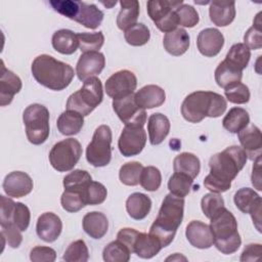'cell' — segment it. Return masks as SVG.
<instances>
[{
    "label": "cell",
    "mask_w": 262,
    "mask_h": 262,
    "mask_svg": "<svg viewBox=\"0 0 262 262\" xmlns=\"http://www.w3.org/2000/svg\"><path fill=\"white\" fill-rule=\"evenodd\" d=\"M248 161L246 151L237 145L226 147L213 155L209 160L210 173L204 179V185L211 192L221 193L231 187V181L237 176Z\"/></svg>",
    "instance_id": "cell-1"
},
{
    "label": "cell",
    "mask_w": 262,
    "mask_h": 262,
    "mask_svg": "<svg viewBox=\"0 0 262 262\" xmlns=\"http://www.w3.org/2000/svg\"><path fill=\"white\" fill-rule=\"evenodd\" d=\"M184 198L167 194L161 205L158 216L149 228L150 234L156 236L162 247L169 246L183 219Z\"/></svg>",
    "instance_id": "cell-2"
},
{
    "label": "cell",
    "mask_w": 262,
    "mask_h": 262,
    "mask_svg": "<svg viewBox=\"0 0 262 262\" xmlns=\"http://www.w3.org/2000/svg\"><path fill=\"white\" fill-rule=\"evenodd\" d=\"M34 79L42 86L60 91L66 89L72 82L75 73L73 68L48 54L35 57L31 67Z\"/></svg>",
    "instance_id": "cell-3"
},
{
    "label": "cell",
    "mask_w": 262,
    "mask_h": 262,
    "mask_svg": "<svg viewBox=\"0 0 262 262\" xmlns=\"http://www.w3.org/2000/svg\"><path fill=\"white\" fill-rule=\"evenodd\" d=\"M226 107L227 101L221 94L213 91H195L184 98L181 115L190 123H200L206 117H220Z\"/></svg>",
    "instance_id": "cell-4"
},
{
    "label": "cell",
    "mask_w": 262,
    "mask_h": 262,
    "mask_svg": "<svg viewBox=\"0 0 262 262\" xmlns=\"http://www.w3.org/2000/svg\"><path fill=\"white\" fill-rule=\"evenodd\" d=\"M210 220L209 226L213 233L216 249L225 255L236 252L242 245V238L233 214L224 207Z\"/></svg>",
    "instance_id": "cell-5"
},
{
    "label": "cell",
    "mask_w": 262,
    "mask_h": 262,
    "mask_svg": "<svg viewBox=\"0 0 262 262\" xmlns=\"http://www.w3.org/2000/svg\"><path fill=\"white\" fill-rule=\"evenodd\" d=\"M49 4L59 14L87 29H97L103 19V12L95 4L78 0H50Z\"/></svg>",
    "instance_id": "cell-6"
},
{
    "label": "cell",
    "mask_w": 262,
    "mask_h": 262,
    "mask_svg": "<svg viewBox=\"0 0 262 262\" xmlns=\"http://www.w3.org/2000/svg\"><path fill=\"white\" fill-rule=\"evenodd\" d=\"M103 99L101 81L97 77H91L84 81L83 86L73 94L67 101V110L75 111L82 116H88L98 106Z\"/></svg>",
    "instance_id": "cell-7"
},
{
    "label": "cell",
    "mask_w": 262,
    "mask_h": 262,
    "mask_svg": "<svg viewBox=\"0 0 262 262\" xmlns=\"http://www.w3.org/2000/svg\"><path fill=\"white\" fill-rule=\"evenodd\" d=\"M23 121L26 128L27 138L31 143L40 145L47 140L50 127L49 111L46 106L39 103L30 104L24 111Z\"/></svg>",
    "instance_id": "cell-8"
},
{
    "label": "cell",
    "mask_w": 262,
    "mask_h": 262,
    "mask_svg": "<svg viewBox=\"0 0 262 262\" xmlns=\"http://www.w3.org/2000/svg\"><path fill=\"white\" fill-rule=\"evenodd\" d=\"M112 130L107 125H100L93 133L86 148V160L93 167H104L112 160Z\"/></svg>",
    "instance_id": "cell-9"
},
{
    "label": "cell",
    "mask_w": 262,
    "mask_h": 262,
    "mask_svg": "<svg viewBox=\"0 0 262 262\" xmlns=\"http://www.w3.org/2000/svg\"><path fill=\"white\" fill-rule=\"evenodd\" d=\"M81 156V143L75 138H67L52 146L49 152V162L54 170L68 172L78 164Z\"/></svg>",
    "instance_id": "cell-10"
},
{
    "label": "cell",
    "mask_w": 262,
    "mask_h": 262,
    "mask_svg": "<svg viewBox=\"0 0 262 262\" xmlns=\"http://www.w3.org/2000/svg\"><path fill=\"white\" fill-rule=\"evenodd\" d=\"M113 108L125 126L143 127L146 122V112L137 105L134 93L113 99Z\"/></svg>",
    "instance_id": "cell-11"
},
{
    "label": "cell",
    "mask_w": 262,
    "mask_h": 262,
    "mask_svg": "<svg viewBox=\"0 0 262 262\" xmlns=\"http://www.w3.org/2000/svg\"><path fill=\"white\" fill-rule=\"evenodd\" d=\"M137 86L135 74L128 70H121L114 73L105 82V93L113 99L121 98L134 93Z\"/></svg>",
    "instance_id": "cell-12"
},
{
    "label": "cell",
    "mask_w": 262,
    "mask_h": 262,
    "mask_svg": "<svg viewBox=\"0 0 262 262\" xmlns=\"http://www.w3.org/2000/svg\"><path fill=\"white\" fill-rule=\"evenodd\" d=\"M146 143V133L143 127L125 126L118 140V147L124 157L139 155Z\"/></svg>",
    "instance_id": "cell-13"
},
{
    "label": "cell",
    "mask_w": 262,
    "mask_h": 262,
    "mask_svg": "<svg viewBox=\"0 0 262 262\" xmlns=\"http://www.w3.org/2000/svg\"><path fill=\"white\" fill-rule=\"evenodd\" d=\"M105 66V57L99 51L82 53L76 66V74L80 81H86L99 75Z\"/></svg>",
    "instance_id": "cell-14"
},
{
    "label": "cell",
    "mask_w": 262,
    "mask_h": 262,
    "mask_svg": "<svg viewBox=\"0 0 262 262\" xmlns=\"http://www.w3.org/2000/svg\"><path fill=\"white\" fill-rule=\"evenodd\" d=\"M33 180L25 172L13 171L3 180V190L9 198H23L33 190Z\"/></svg>",
    "instance_id": "cell-15"
},
{
    "label": "cell",
    "mask_w": 262,
    "mask_h": 262,
    "mask_svg": "<svg viewBox=\"0 0 262 262\" xmlns=\"http://www.w3.org/2000/svg\"><path fill=\"white\" fill-rule=\"evenodd\" d=\"M224 45L223 34L215 28L202 30L196 39V46L201 54L207 57L216 56Z\"/></svg>",
    "instance_id": "cell-16"
},
{
    "label": "cell",
    "mask_w": 262,
    "mask_h": 262,
    "mask_svg": "<svg viewBox=\"0 0 262 262\" xmlns=\"http://www.w3.org/2000/svg\"><path fill=\"white\" fill-rule=\"evenodd\" d=\"M62 230V222L60 218L52 213L45 212L38 217L36 224L37 235L46 243L55 242Z\"/></svg>",
    "instance_id": "cell-17"
},
{
    "label": "cell",
    "mask_w": 262,
    "mask_h": 262,
    "mask_svg": "<svg viewBox=\"0 0 262 262\" xmlns=\"http://www.w3.org/2000/svg\"><path fill=\"white\" fill-rule=\"evenodd\" d=\"M242 148L246 151L248 159L254 161L261 156L262 136L261 130L254 124H249L237 133Z\"/></svg>",
    "instance_id": "cell-18"
},
{
    "label": "cell",
    "mask_w": 262,
    "mask_h": 262,
    "mask_svg": "<svg viewBox=\"0 0 262 262\" xmlns=\"http://www.w3.org/2000/svg\"><path fill=\"white\" fill-rule=\"evenodd\" d=\"M185 235L189 244L198 249H209L214 245L210 226L199 220H192L187 224Z\"/></svg>",
    "instance_id": "cell-19"
},
{
    "label": "cell",
    "mask_w": 262,
    "mask_h": 262,
    "mask_svg": "<svg viewBox=\"0 0 262 262\" xmlns=\"http://www.w3.org/2000/svg\"><path fill=\"white\" fill-rule=\"evenodd\" d=\"M23 83L20 78L13 72L7 70L2 61L1 77H0V105L9 104L14 95L20 91Z\"/></svg>",
    "instance_id": "cell-20"
},
{
    "label": "cell",
    "mask_w": 262,
    "mask_h": 262,
    "mask_svg": "<svg viewBox=\"0 0 262 262\" xmlns=\"http://www.w3.org/2000/svg\"><path fill=\"white\" fill-rule=\"evenodd\" d=\"M134 99L138 106L149 110L161 106L166 100V93L158 85H146L134 93Z\"/></svg>",
    "instance_id": "cell-21"
},
{
    "label": "cell",
    "mask_w": 262,
    "mask_h": 262,
    "mask_svg": "<svg viewBox=\"0 0 262 262\" xmlns=\"http://www.w3.org/2000/svg\"><path fill=\"white\" fill-rule=\"evenodd\" d=\"M234 1H212L209 7V16L211 21L217 27H226L230 25L235 17Z\"/></svg>",
    "instance_id": "cell-22"
},
{
    "label": "cell",
    "mask_w": 262,
    "mask_h": 262,
    "mask_svg": "<svg viewBox=\"0 0 262 262\" xmlns=\"http://www.w3.org/2000/svg\"><path fill=\"white\" fill-rule=\"evenodd\" d=\"M189 44V35L182 28H177L172 32L166 33L163 39V45L165 50L174 56H180L184 54L187 51Z\"/></svg>",
    "instance_id": "cell-23"
},
{
    "label": "cell",
    "mask_w": 262,
    "mask_h": 262,
    "mask_svg": "<svg viewBox=\"0 0 262 262\" xmlns=\"http://www.w3.org/2000/svg\"><path fill=\"white\" fill-rule=\"evenodd\" d=\"M82 226L84 231L92 238L99 239L103 237L108 229V220L106 216L98 211L87 213L83 217Z\"/></svg>",
    "instance_id": "cell-24"
},
{
    "label": "cell",
    "mask_w": 262,
    "mask_h": 262,
    "mask_svg": "<svg viewBox=\"0 0 262 262\" xmlns=\"http://www.w3.org/2000/svg\"><path fill=\"white\" fill-rule=\"evenodd\" d=\"M170 127V121L165 115L161 113L151 114L147 122V131L150 144L158 145L162 143L169 134Z\"/></svg>",
    "instance_id": "cell-25"
},
{
    "label": "cell",
    "mask_w": 262,
    "mask_h": 262,
    "mask_svg": "<svg viewBox=\"0 0 262 262\" xmlns=\"http://www.w3.org/2000/svg\"><path fill=\"white\" fill-rule=\"evenodd\" d=\"M163 249L159 239L150 233L138 232L133 244V253L142 259L155 257Z\"/></svg>",
    "instance_id": "cell-26"
},
{
    "label": "cell",
    "mask_w": 262,
    "mask_h": 262,
    "mask_svg": "<svg viewBox=\"0 0 262 262\" xmlns=\"http://www.w3.org/2000/svg\"><path fill=\"white\" fill-rule=\"evenodd\" d=\"M151 209V200L148 195L141 192L131 193L126 201L128 215L134 220L144 219Z\"/></svg>",
    "instance_id": "cell-27"
},
{
    "label": "cell",
    "mask_w": 262,
    "mask_h": 262,
    "mask_svg": "<svg viewBox=\"0 0 262 262\" xmlns=\"http://www.w3.org/2000/svg\"><path fill=\"white\" fill-rule=\"evenodd\" d=\"M51 43L54 50L66 55L73 54L79 47L77 34L68 29H61L54 32Z\"/></svg>",
    "instance_id": "cell-28"
},
{
    "label": "cell",
    "mask_w": 262,
    "mask_h": 262,
    "mask_svg": "<svg viewBox=\"0 0 262 262\" xmlns=\"http://www.w3.org/2000/svg\"><path fill=\"white\" fill-rule=\"evenodd\" d=\"M84 125V116L81 114L67 110L61 113L57 119L56 126L58 131L62 135H76L78 134Z\"/></svg>",
    "instance_id": "cell-29"
},
{
    "label": "cell",
    "mask_w": 262,
    "mask_h": 262,
    "mask_svg": "<svg viewBox=\"0 0 262 262\" xmlns=\"http://www.w3.org/2000/svg\"><path fill=\"white\" fill-rule=\"evenodd\" d=\"M233 202L236 208L245 214H251L257 208L262 207L261 196L254 189L249 187L238 189L234 193Z\"/></svg>",
    "instance_id": "cell-30"
},
{
    "label": "cell",
    "mask_w": 262,
    "mask_h": 262,
    "mask_svg": "<svg viewBox=\"0 0 262 262\" xmlns=\"http://www.w3.org/2000/svg\"><path fill=\"white\" fill-rule=\"evenodd\" d=\"M121 9L117 16V26L120 30L126 31L136 25L139 16V2L136 0L120 1Z\"/></svg>",
    "instance_id": "cell-31"
},
{
    "label": "cell",
    "mask_w": 262,
    "mask_h": 262,
    "mask_svg": "<svg viewBox=\"0 0 262 262\" xmlns=\"http://www.w3.org/2000/svg\"><path fill=\"white\" fill-rule=\"evenodd\" d=\"M250 124L249 113L238 106L230 108L222 120L223 128L230 133H238Z\"/></svg>",
    "instance_id": "cell-32"
},
{
    "label": "cell",
    "mask_w": 262,
    "mask_h": 262,
    "mask_svg": "<svg viewBox=\"0 0 262 262\" xmlns=\"http://www.w3.org/2000/svg\"><path fill=\"white\" fill-rule=\"evenodd\" d=\"M174 172L183 173L194 179L201 170L200 159L191 152H181L173 161Z\"/></svg>",
    "instance_id": "cell-33"
},
{
    "label": "cell",
    "mask_w": 262,
    "mask_h": 262,
    "mask_svg": "<svg viewBox=\"0 0 262 262\" xmlns=\"http://www.w3.org/2000/svg\"><path fill=\"white\" fill-rule=\"evenodd\" d=\"M181 4H183L182 0H149L146 4V10L150 19L156 24L171 14Z\"/></svg>",
    "instance_id": "cell-34"
},
{
    "label": "cell",
    "mask_w": 262,
    "mask_h": 262,
    "mask_svg": "<svg viewBox=\"0 0 262 262\" xmlns=\"http://www.w3.org/2000/svg\"><path fill=\"white\" fill-rule=\"evenodd\" d=\"M251 58V50L244 43L233 44L225 56V61L232 68L243 72Z\"/></svg>",
    "instance_id": "cell-35"
},
{
    "label": "cell",
    "mask_w": 262,
    "mask_h": 262,
    "mask_svg": "<svg viewBox=\"0 0 262 262\" xmlns=\"http://www.w3.org/2000/svg\"><path fill=\"white\" fill-rule=\"evenodd\" d=\"M243 72L232 68L225 60L221 61L215 70V81L217 85L223 89L230 85L241 82Z\"/></svg>",
    "instance_id": "cell-36"
},
{
    "label": "cell",
    "mask_w": 262,
    "mask_h": 262,
    "mask_svg": "<svg viewBox=\"0 0 262 262\" xmlns=\"http://www.w3.org/2000/svg\"><path fill=\"white\" fill-rule=\"evenodd\" d=\"M91 181H92V177L86 170L77 169L64 176L62 184H63L64 190L77 191L83 195L85 188L88 186V184Z\"/></svg>",
    "instance_id": "cell-37"
},
{
    "label": "cell",
    "mask_w": 262,
    "mask_h": 262,
    "mask_svg": "<svg viewBox=\"0 0 262 262\" xmlns=\"http://www.w3.org/2000/svg\"><path fill=\"white\" fill-rule=\"evenodd\" d=\"M131 251L119 239L111 242L102 251V258L105 262H128Z\"/></svg>",
    "instance_id": "cell-38"
},
{
    "label": "cell",
    "mask_w": 262,
    "mask_h": 262,
    "mask_svg": "<svg viewBox=\"0 0 262 262\" xmlns=\"http://www.w3.org/2000/svg\"><path fill=\"white\" fill-rule=\"evenodd\" d=\"M192 183L193 179L188 175L174 172V174H172V176L169 178L168 189L170 193L180 198H184L189 193Z\"/></svg>",
    "instance_id": "cell-39"
},
{
    "label": "cell",
    "mask_w": 262,
    "mask_h": 262,
    "mask_svg": "<svg viewBox=\"0 0 262 262\" xmlns=\"http://www.w3.org/2000/svg\"><path fill=\"white\" fill-rule=\"evenodd\" d=\"M143 166L139 162H128L124 164L119 171L120 181L128 186H135L140 182V175Z\"/></svg>",
    "instance_id": "cell-40"
},
{
    "label": "cell",
    "mask_w": 262,
    "mask_h": 262,
    "mask_svg": "<svg viewBox=\"0 0 262 262\" xmlns=\"http://www.w3.org/2000/svg\"><path fill=\"white\" fill-rule=\"evenodd\" d=\"M77 38L79 41V48L83 53L99 51L104 43V36L102 32L78 33Z\"/></svg>",
    "instance_id": "cell-41"
},
{
    "label": "cell",
    "mask_w": 262,
    "mask_h": 262,
    "mask_svg": "<svg viewBox=\"0 0 262 262\" xmlns=\"http://www.w3.org/2000/svg\"><path fill=\"white\" fill-rule=\"evenodd\" d=\"M126 42L131 46H142L150 39L149 29L144 24H136L124 33Z\"/></svg>",
    "instance_id": "cell-42"
},
{
    "label": "cell",
    "mask_w": 262,
    "mask_h": 262,
    "mask_svg": "<svg viewBox=\"0 0 262 262\" xmlns=\"http://www.w3.org/2000/svg\"><path fill=\"white\" fill-rule=\"evenodd\" d=\"M107 195V190L103 184L97 181H91L85 188L83 199L86 205L95 206L102 204Z\"/></svg>",
    "instance_id": "cell-43"
},
{
    "label": "cell",
    "mask_w": 262,
    "mask_h": 262,
    "mask_svg": "<svg viewBox=\"0 0 262 262\" xmlns=\"http://www.w3.org/2000/svg\"><path fill=\"white\" fill-rule=\"evenodd\" d=\"M62 259L67 262H86L89 259V251L83 239H77L70 244L64 251Z\"/></svg>",
    "instance_id": "cell-44"
},
{
    "label": "cell",
    "mask_w": 262,
    "mask_h": 262,
    "mask_svg": "<svg viewBox=\"0 0 262 262\" xmlns=\"http://www.w3.org/2000/svg\"><path fill=\"white\" fill-rule=\"evenodd\" d=\"M140 185L147 191H156L162 183V174L154 166L144 167L140 175Z\"/></svg>",
    "instance_id": "cell-45"
},
{
    "label": "cell",
    "mask_w": 262,
    "mask_h": 262,
    "mask_svg": "<svg viewBox=\"0 0 262 262\" xmlns=\"http://www.w3.org/2000/svg\"><path fill=\"white\" fill-rule=\"evenodd\" d=\"M201 207L204 215L211 219L221 209L224 208V200L220 193L210 192L205 194L201 201Z\"/></svg>",
    "instance_id": "cell-46"
},
{
    "label": "cell",
    "mask_w": 262,
    "mask_h": 262,
    "mask_svg": "<svg viewBox=\"0 0 262 262\" xmlns=\"http://www.w3.org/2000/svg\"><path fill=\"white\" fill-rule=\"evenodd\" d=\"M226 99L235 104H244L250 100V90L247 85L242 82L234 83L224 89Z\"/></svg>",
    "instance_id": "cell-47"
},
{
    "label": "cell",
    "mask_w": 262,
    "mask_h": 262,
    "mask_svg": "<svg viewBox=\"0 0 262 262\" xmlns=\"http://www.w3.org/2000/svg\"><path fill=\"white\" fill-rule=\"evenodd\" d=\"M175 13L177 15L178 25L182 27L193 28L200 21L199 12L191 5L183 3L175 9Z\"/></svg>",
    "instance_id": "cell-48"
},
{
    "label": "cell",
    "mask_w": 262,
    "mask_h": 262,
    "mask_svg": "<svg viewBox=\"0 0 262 262\" xmlns=\"http://www.w3.org/2000/svg\"><path fill=\"white\" fill-rule=\"evenodd\" d=\"M60 204L62 209L70 213H76L86 206L83 195L80 192L71 190H64L62 192Z\"/></svg>",
    "instance_id": "cell-49"
},
{
    "label": "cell",
    "mask_w": 262,
    "mask_h": 262,
    "mask_svg": "<svg viewBox=\"0 0 262 262\" xmlns=\"http://www.w3.org/2000/svg\"><path fill=\"white\" fill-rule=\"evenodd\" d=\"M20 232L21 231L13 223L1 225V237L3 246L6 243L10 248H18L23 242V235Z\"/></svg>",
    "instance_id": "cell-50"
},
{
    "label": "cell",
    "mask_w": 262,
    "mask_h": 262,
    "mask_svg": "<svg viewBox=\"0 0 262 262\" xmlns=\"http://www.w3.org/2000/svg\"><path fill=\"white\" fill-rule=\"evenodd\" d=\"M31 213L29 208L23 203H15V208L12 215V223L20 230L26 231L30 225Z\"/></svg>",
    "instance_id": "cell-51"
},
{
    "label": "cell",
    "mask_w": 262,
    "mask_h": 262,
    "mask_svg": "<svg viewBox=\"0 0 262 262\" xmlns=\"http://www.w3.org/2000/svg\"><path fill=\"white\" fill-rule=\"evenodd\" d=\"M30 259L33 262H53L56 259V252L50 247L37 246L31 250Z\"/></svg>",
    "instance_id": "cell-52"
},
{
    "label": "cell",
    "mask_w": 262,
    "mask_h": 262,
    "mask_svg": "<svg viewBox=\"0 0 262 262\" xmlns=\"http://www.w3.org/2000/svg\"><path fill=\"white\" fill-rule=\"evenodd\" d=\"M244 44L251 49H260L262 47V30L252 26L244 36Z\"/></svg>",
    "instance_id": "cell-53"
},
{
    "label": "cell",
    "mask_w": 262,
    "mask_h": 262,
    "mask_svg": "<svg viewBox=\"0 0 262 262\" xmlns=\"http://www.w3.org/2000/svg\"><path fill=\"white\" fill-rule=\"evenodd\" d=\"M1 199V210H0V224L6 225L12 223V215L15 208V203L4 195H0Z\"/></svg>",
    "instance_id": "cell-54"
},
{
    "label": "cell",
    "mask_w": 262,
    "mask_h": 262,
    "mask_svg": "<svg viewBox=\"0 0 262 262\" xmlns=\"http://www.w3.org/2000/svg\"><path fill=\"white\" fill-rule=\"evenodd\" d=\"M262 254V246L260 244H249L245 247L241 255V261H256Z\"/></svg>",
    "instance_id": "cell-55"
},
{
    "label": "cell",
    "mask_w": 262,
    "mask_h": 262,
    "mask_svg": "<svg viewBox=\"0 0 262 262\" xmlns=\"http://www.w3.org/2000/svg\"><path fill=\"white\" fill-rule=\"evenodd\" d=\"M138 232L139 231L135 230L134 228H129V227L122 228L117 234V239H119L124 245H126L128 249L131 251V253H133V244L135 242V238Z\"/></svg>",
    "instance_id": "cell-56"
},
{
    "label": "cell",
    "mask_w": 262,
    "mask_h": 262,
    "mask_svg": "<svg viewBox=\"0 0 262 262\" xmlns=\"http://www.w3.org/2000/svg\"><path fill=\"white\" fill-rule=\"evenodd\" d=\"M251 180H252L253 186L257 190H262V186H261V156L254 160Z\"/></svg>",
    "instance_id": "cell-57"
},
{
    "label": "cell",
    "mask_w": 262,
    "mask_h": 262,
    "mask_svg": "<svg viewBox=\"0 0 262 262\" xmlns=\"http://www.w3.org/2000/svg\"><path fill=\"white\" fill-rule=\"evenodd\" d=\"M180 260L186 261L187 259H186L184 256L180 255L179 253H175L173 256H170V257L166 258V261H180Z\"/></svg>",
    "instance_id": "cell-58"
}]
</instances>
